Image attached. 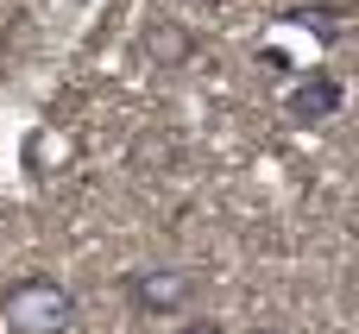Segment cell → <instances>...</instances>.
<instances>
[{
  "instance_id": "cell-1",
  "label": "cell",
  "mask_w": 359,
  "mask_h": 334,
  "mask_svg": "<svg viewBox=\"0 0 359 334\" xmlns=\"http://www.w3.org/2000/svg\"><path fill=\"white\" fill-rule=\"evenodd\" d=\"M0 328L6 334H69L76 328V290L57 278H13L0 290Z\"/></svg>"
},
{
  "instance_id": "cell-5",
  "label": "cell",
  "mask_w": 359,
  "mask_h": 334,
  "mask_svg": "<svg viewBox=\"0 0 359 334\" xmlns=\"http://www.w3.org/2000/svg\"><path fill=\"white\" fill-rule=\"evenodd\" d=\"M347 13H353V0H341V6H309V13H297V19H303V25H316V38H334Z\"/></svg>"
},
{
  "instance_id": "cell-7",
  "label": "cell",
  "mask_w": 359,
  "mask_h": 334,
  "mask_svg": "<svg viewBox=\"0 0 359 334\" xmlns=\"http://www.w3.org/2000/svg\"><path fill=\"white\" fill-rule=\"evenodd\" d=\"M252 334H284V328H252Z\"/></svg>"
},
{
  "instance_id": "cell-4",
  "label": "cell",
  "mask_w": 359,
  "mask_h": 334,
  "mask_svg": "<svg viewBox=\"0 0 359 334\" xmlns=\"http://www.w3.org/2000/svg\"><path fill=\"white\" fill-rule=\"evenodd\" d=\"M139 51H145L158 69H183V63H196L202 38H196L189 25H177V19H151V25L139 32Z\"/></svg>"
},
{
  "instance_id": "cell-3",
  "label": "cell",
  "mask_w": 359,
  "mask_h": 334,
  "mask_svg": "<svg viewBox=\"0 0 359 334\" xmlns=\"http://www.w3.org/2000/svg\"><path fill=\"white\" fill-rule=\"evenodd\" d=\"M341 107H347V82H341V76H328V69H316V76L290 82V101H284V114H290L297 126H328Z\"/></svg>"
},
{
  "instance_id": "cell-6",
  "label": "cell",
  "mask_w": 359,
  "mask_h": 334,
  "mask_svg": "<svg viewBox=\"0 0 359 334\" xmlns=\"http://www.w3.org/2000/svg\"><path fill=\"white\" fill-rule=\"evenodd\" d=\"M170 334H227V328H221V322H215V316H189V322H183V328H170Z\"/></svg>"
},
{
  "instance_id": "cell-2",
  "label": "cell",
  "mask_w": 359,
  "mask_h": 334,
  "mask_svg": "<svg viewBox=\"0 0 359 334\" xmlns=\"http://www.w3.org/2000/svg\"><path fill=\"white\" fill-rule=\"evenodd\" d=\"M196 290H202V278H196L189 265H145V272L126 278V303H133V316H151V322L183 316V309L196 303Z\"/></svg>"
}]
</instances>
